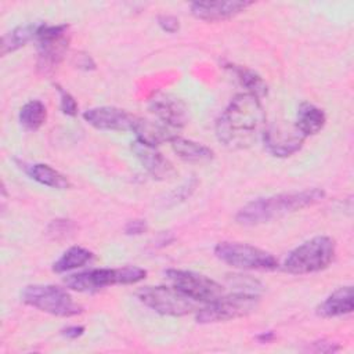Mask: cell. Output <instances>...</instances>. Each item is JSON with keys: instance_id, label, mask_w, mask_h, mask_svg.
Instances as JSON below:
<instances>
[{"instance_id": "4", "label": "cell", "mask_w": 354, "mask_h": 354, "mask_svg": "<svg viewBox=\"0 0 354 354\" xmlns=\"http://www.w3.org/2000/svg\"><path fill=\"white\" fill-rule=\"evenodd\" d=\"M145 277L147 271L136 266L119 268H93L68 275L64 279V283L66 288L76 292H94L111 285L137 283Z\"/></svg>"}, {"instance_id": "13", "label": "cell", "mask_w": 354, "mask_h": 354, "mask_svg": "<svg viewBox=\"0 0 354 354\" xmlns=\"http://www.w3.org/2000/svg\"><path fill=\"white\" fill-rule=\"evenodd\" d=\"M84 120L98 130L127 131L133 129L136 116L116 106H95L84 111Z\"/></svg>"}, {"instance_id": "6", "label": "cell", "mask_w": 354, "mask_h": 354, "mask_svg": "<svg viewBox=\"0 0 354 354\" xmlns=\"http://www.w3.org/2000/svg\"><path fill=\"white\" fill-rule=\"evenodd\" d=\"M214 254L223 263L238 270L272 271L279 266L272 253L243 242H218Z\"/></svg>"}, {"instance_id": "20", "label": "cell", "mask_w": 354, "mask_h": 354, "mask_svg": "<svg viewBox=\"0 0 354 354\" xmlns=\"http://www.w3.org/2000/svg\"><path fill=\"white\" fill-rule=\"evenodd\" d=\"M26 171L35 181L46 187L55 188V189H66L71 187L69 180L62 173H59L58 170L53 169L48 165L35 163V165H30L26 169Z\"/></svg>"}, {"instance_id": "11", "label": "cell", "mask_w": 354, "mask_h": 354, "mask_svg": "<svg viewBox=\"0 0 354 354\" xmlns=\"http://www.w3.org/2000/svg\"><path fill=\"white\" fill-rule=\"evenodd\" d=\"M261 140L264 142L266 149L278 158H286L297 152L306 137L293 126V127H279L271 126L264 129Z\"/></svg>"}, {"instance_id": "10", "label": "cell", "mask_w": 354, "mask_h": 354, "mask_svg": "<svg viewBox=\"0 0 354 354\" xmlns=\"http://www.w3.org/2000/svg\"><path fill=\"white\" fill-rule=\"evenodd\" d=\"M165 275L173 288L195 301L209 303L223 295V286L203 274L171 268Z\"/></svg>"}, {"instance_id": "26", "label": "cell", "mask_w": 354, "mask_h": 354, "mask_svg": "<svg viewBox=\"0 0 354 354\" xmlns=\"http://www.w3.org/2000/svg\"><path fill=\"white\" fill-rule=\"evenodd\" d=\"M158 24L159 26L165 30V32H169V33H174L178 30V19L173 15H160L158 18Z\"/></svg>"}, {"instance_id": "19", "label": "cell", "mask_w": 354, "mask_h": 354, "mask_svg": "<svg viewBox=\"0 0 354 354\" xmlns=\"http://www.w3.org/2000/svg\"><path fill=\"white\" fill-rule=\"evenodd\" d=\"M171 148L173 151L183 159L191 163H202V162H209L213 159V151L196 141L183 138L180 136H176L171 141Z\"/></svg>"}, {"instance_id": "21", "label": "cell", "mask_w": 354, "mask_h": 354, "mask_svg": "<svg viewBox=\"0 0 354 354\" xmlns=\"http://www.w3.org/2000/svg\"><path fill=\"white\" fill-rule=\"evenodd\" d=\"M19 123L28 131H36L40 129L47 118L46 105L39 100L28 101L19 111Z\"/></svg>"}, {"instance_id": "23", "label": "cell", "mask_w": 354, "mask_h": 354, "mask_svg": "<svg viewBox=\"0 0 354 354\" xmlns=\"http://www.w3.org/2000/svg\"><path fill=\"white\" fill-rule=\"evenodd\" d=\"M227 68L231 69V72L236 76L239 83L248 90L246 93L253 94L257 98H261L267 94V84L256 72L239 65H227Z\"/></svg>"}, {"instance_id": "27", "label": "cell", "mask_w": 354, "mask_h": 354, "mask_svg": "<svg viewBox=\"0 0 354 354\" xmlns=\"http://www.w3.org/2000/svg\"><path fill=\"white\" fill-rule=\"evenodd\" d=\"M147 231L145 220H130L124 227V232L127 235H141Z\"/></svg>"}, {"instance_id": "3", "label": "cell", "mask_w": 354, "mask_h": 354, "mask_svg": "<svg viewBox=\"0 0 354 354\" xmlns=\"http://www.w3.org/2000/svg\"><path fill=\"white\" fill-rule=\"evenodd\" d=\"M336 254L335 241L329 236H314L288 253L282 270L293 275H306L325 270Z\"/></svg>"}, {"instance_id": "17", "label": "cell", "mask_w": 354, "mask_h": 354, "mask_svg": "<svg viewBox=\"0 0 354 354\" xmlns=\"http://www.w3.org/2000/svg\"><path fill=\"white\" fill-rule=\"evenodd\" d=\"M354 308L353 299V288L342 286L332 292L324 301H321L317 307V314L322 318H333L350 314Z\"/></svg>"}, {"instance_id": "16", "label": "cell", "mask_w": 354, "mask_h": 354, "mask_svg": "<svg viewBox=\"0 0 354 354\" xmlns=\"http://www.w3.org/2000/svg\"><path fill=\"white\" fill-rule=\"evenodd\" d=\"M131 131L136 134V140L152 147H158L166 141L170 142L177 136V130L169 127L158 119H145L137 116Z\"/></svg>"}, {"instance_id": "24", "label": "cell", "mask_w": 354, "mask_h": 354, "mask_svg": "<svg viewBox=\"0 0 354 354\" xmlns=\"http://www.w3.org/2000/svg\"><path fill=\"white\" fill-rule=\"evenodd\" d=\"M37 25L39 24L18 26L14 30L4 35L1 39V54L6 55L10 51H15L17 48L25 46L30 39H35Z\"/></svg>"}, {"instance_id": "29", "label": "cell", "mask_w": 354, "mask_h": 354, "mask_svg": "<svg viewBox=\"0 0 354 354\" xmlns=\"http://www.w3.org/2000/svg\"><path fill=\"white\" fill-rule=\"evenodd\" d=\"M314 346H315V351H325V353H330V351H336V350H339V347L336 346V347H333V343H329V342H315L314 343Z\"/></svg>"}, {"instance_id": "18", "label": "cell", "mask_w": 354, "mask_h": 354, "mask_svg": "<svg viewBox=\"0 0 354 354\" xmlns=\"http://www.w3.org/2000/svg\"><path fill=\"white\" fill-rule=\"evenodd\" d=\"M326 122L325 112L310 102H301L297 108L295 127L304 136H314L319 133Z\"/></svg>"}, {"instance_id": "14", "label": "cell", "mask_w": 354, "mask_h": 354, "mask_svg": "<svg viewBox=\"0 0 354 354\" xmlns=\"http://www.w3.org/2000/svg\"><path fill=\"white\" fill-rule=\"evenodd\" d=\"M252 1L243 0H227V1H194L191 4V14L202 21L216 22L230 19L248 7H250Z\"/></svg>"}, {"instance_id": "8", "label": "cell", "mask_w": 354, "mask_h": 354, "mask_svg": "<svg viewBox=\"0 0 354 354\" xmlns=\"http://www.w3.org/2000/svg\"><path fill=\"white\" fill-rule=\"evenodd\" d=\"M136 295L144 306L162 315L181 317L196 310V301L173 286H144Z\"/></svg>"}, {"instance_id": "1", "label": "cell", "mask_w": 354, "mask_h": 354, "mask_svg": "<svg viewBox=\"0 0 354 354\" xmlns=\"http://www.w3.org/2000/svg\"><path fill=\"white\" fill-rule=\"evenodd\" d=\"M266 113L260 98L249 93L236 94L216 122L217 140L231 149L249 148L261 138Z\"/></svg>"}, {"instance_id": "30", "label": "cell", "mask_w": 354, "mask_h": 354, "mask_svg": "<svg viewBox=\"0 0 354 354\" xmlns=\"http://www.w3.org/2000/svg\"><path fill=\"white\" fill-rule=\"evenodd\" d=\"M272 337H274V335H272L271 332H267V333H263V335L259 336V339H260L261 342H268V340H271Z\"/></svg>"}, {"instance_id": "5", "label": "cell", "mask_w": 354, "mask_h": 354, "mask_svg": "<svg viewBox=\"0 0 354 354\" xmlns=\"http://www.w3.org/2000/svg\"><path fill=\"white\" fill-rule=\"evenodd\" d=\"M259 303L260 296L256 292L239 290L221 295L198 310L196 321L199 324H212L246 317L259 307Z\"/></svg>"}, {"instance_id": "12", "label": "cell", "mask_w": 354, "mask_h": 354, "mask_svg": "<svg viewBox=\"0 0 354 354\" xmlns=\"http://www.w3.org/2000/svg\"><path fill=\"white\" fill-rule=\"evenodd\" d=\"M149 111L155 119L174 130L183 129L188 120V109L185 104L171 94L159 93L151 98Z\"/></svg>"}, {"instance_id": "2", "label": "cell", "mask_w": 354, "mask_h": 354, "mask_svg": "<svg viewBox=\"0 0 354 354\" xmlns=\"http://www.w3.org/2000/svg\"><path fill=\"white\" fill-rule=\"evenodd\" d=\"M325 196V191L321 188H310L297 192L278 194L266 198H257L243 207H241L235 216L238 224L242 225H259L281 218L289 213L297 212L307 206L319 202Z\"/></svg>"}, {"instance_id": "22", "label": "cell", "mask_w": 354, "mask_h": 354, "mask_svg": "<svg viewBox=\"0 0 354 354\" xmlns=\"http://www.w3.org/2000/svg\"><path fill=\"white\" fill-rule=\"evenodd\" d=\"M94 254L82 246H72L64 252V254L53 264V270L55 272H66L79 267H83L88 261H91Z\"/></svg>"}, {"instance_id": "25", "label": "cell", "mask_w": 354, "mask_h": 354, "mask_svg": "<svg viewBox=\"0 0 354 354\" xmlns=\"http://www.w3.org/2000/svg\"><path fill=\"white\" fill-rule=\"evenodd\" d=\"M57 88L61 95V111L68 116H75L77 113V104L75 98L69 93L62 90L59 86H57Z\"/></svg>"}, {"instance_id": "28", "label": "cell", "mask_w": 354, "mask_h": 354, "mask_svg": "<svg viewBox=\"0 0 354 354\" xmlns=\"http://www.w3.org/2000/svg\"><path fill=\"white\" fill-rule=\"evenodd\" d=\"M84 332L83 326H77V325H72V326H66L65 329H62V335L68 339H76L79 336H82Z\"/></svg>"}, {"instance_id": "15", "label": "cell", "mask_w": 354, "mask_h": 354, "mask_svg": "<svg viewBox=\"0 0 354 354\" xmlns=\"http://www.w3.org/2000/svg\"><path fill=\"white\" fill-rule=\"evenodd\" d=\"M131 151L152 177L163 180L173 174L174 170L171 163L156 149V147L134 140L131 142Z\"/></svg>"}, {"instance_id": "7", "label": "cell", "mask_w": 354, "mask_h": 354, "mask_svg": "<svg viewBox=\"0 0 354 354\" xmlns=\"http://www.w3.org/2000/svg\"><path fill=\"white\" fill-rule=\"evenodd\" d=\"M21 299L25 304L55 317L68 318L83 311L65 289L55 285H28L22 290Z\"/></svg>"}, {"instance_id": "9", "label": "cell", "mask_w": 354, "mask_h": 354, "mask_svg": "<svg viewBox=\"0 0 354 354\" xmlns=\"http://www.w3.org/2000/svg\"><path fill=\"white\" fill-rule=\"evenodd\" d=\"M68 25L39 24L35 39L39 47L37 68L43 73L51 72L62 61L66 53L69 37L66 36Z\"/></svg>"}]
</instances>
